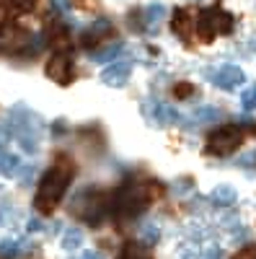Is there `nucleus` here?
Returning a JSON list of instances; mask_svg holds the SVG:
<instances>
[{
    "mask_svg": "<svg viewBox=\"0 0 256 259\" xmlns=\"http://www.w3.org/2000/svg\"><path fill=\"white\" fill-rule=\"evenodd\" d=\"M147 202H150V194H147L145 187H124L114 194V212H119L122 218H135V215H140Z\"/></svg>",
    "mask_w": 256,
    "mask_h": 259,
    "instance_id": "obj_3",
    "label": "nucleus"
},
{
    "mask_svg": "<svg viewBox=\"0 0 256 259\" xmlns=\"http://www.w3.org/2000/svg\"><path fill=\"white\" fill-rule=\"evenodd\" d=\"M47 78H52L55 83H60V85H68L70 80H73V75H75V70H73V60L65 55V52H55L52 57H49V62H47Z\"/></svg>",
    "mask_w": 256,
    "mask_h": 259,
    "instance_id": "obj_6",
    "label": "nucleus"
},
{
    "mask_svg": "<svg viewBox=\"0 0 256 259\" xmlns=\"http://www.w3.org/2000/svg\"><path fill=\"white\" fill-rule=\"evenodd\" d=\"M34 3H36V0H13V6H16L18 11H31Z\"/></svg>",
    "mask_w": 256,
    "mask_h": 259,
    "instance_id": "obj_29",
    "label": "nucleus"
},
{
    "mask_svg": "<svg viewBox=\"0 0 256 259\" xmlns=\"http://www.w3.org/2000/svg\"><path fill=\"white\" fill-rule=\"evenodd\" d=\"M171 18H174V21H171V29H174V34H179L181 39H189V24H191L189 11H184V8H176Z\"/></svg>",
    "mask_w": 256,
    "mask_h": 259,
    "instance_id": "obj_13",
    "label": "nucleus"
},
{
    "mask_svg": "<svg viewBox=\"0 0 256 259\" xmlns=\"http://www.w3.org/2000/svg\"><path fill=\"white\" fill-rule=\"evenodd\" d=\"M80 244H83V231L80 228H68L62 233V249L65 251H75V249H80Z\"/></svg>",
    "mask_w": 256,
    "mask_h": 259,
    "instance_id": "obj_17",
    "label": "nucleus"
},
{
    "mask_svg": "<svg viewBox=\"0 0 256 259\" xmlns=\"http://www.w3.org/2000/svg\"><path fill=\"white\" fill-rule=\"evenodd\" d=\"M96 3H98V0H75L78 8H96Z\"/></svg>",
    "mask_w": 256,
    "mask_h": 259,
    "instance_id": "obj_32",
    "label": "nucleus"
},
{
    "mask_svg": "<svg viewBox=\"0 0 256 259\" xmlns=\"http://www.w3.org/2000/svg\"><path fill=\"white\" fill-rule=\"evenodd\" d=\"M230 31H233V16L225 13L223 8H207L197 18V34L202 41H210L218 34H230Z\"/></svg>",
    "mask_w": 256,
    "mask_h": 259,
    "instance_id": "obj_2",
    "label": "nucleus"
},
{
    "mask_svg": "<svg viewBox=\"0 0 256 259\" xmlns=\"http://www.w3.org/2000/svg\"><path fill=\"white\" fill-rule=\"evenodd\" d=\"M18 251H21V244L13 241V239H6L3 244H0V256H3V259H13Z\"/></svg>",
    "mask_w": 256,
    "mask_h": 259,
    "instance_id": "obj_20",
    "label": "nucleus"
},
{
    "mask_svg": "<svg viewBox=\"0 0 256 259\" xmlns=\"http://www.w3.org/2000/svg\"><path fill=\"white\" fill-rule=\"evenodd\" d=\"M174 94H176V99H189L191 94H194V89H191L189 83H179L176 89H174Z\"/></svg>",
    "mask_w": 256,
    "mask_h": 259,
    "instance_id": "obj_24",
    "label": "nucleus"
},
{
    "mask_svg": "<svg viewBox=\"0 0 256 259\" xmlns=\"http://www.w3.org/2000/svg\"><path fill=\"white\" fill-rule=\"evenodd\" d=\"M39 231H44V221L31 218V221L26 223V233H39Z\"/></svg>",
    "mask_w": 256,
    "mask_h": 259,
    "instance_id": "obj_26",
    "label": "nucleus"
},
{
    "mask_svg": "<svg viewBox=\"0 0 256 259\" xmlns=\"http://www.w3.org/2000/svg\"><path fill=\"white\" fill-rule=\"evenodd\" d=\"M179 259H199V251L194 246H189V249H181V256Z\"/></svg>",
    "mask_w": 256,
    "mask_h": 259,
    "instance_id": "obj_31",
    "label": "nucleus"
},
{
    "mask_svg": "<svg viewBox=\"0 0 256 259\" xmlns=\"http://www.w3.org/2000/svg\"><path fill=\"white\" fill-rule=\"evenodd\" d=\"M18 182L24 184V187H29L31 182H34V177H36V166H24V168H18Z\"/></svg>",
    "mask_w": 256,
    "mask_h": 259,
    "instance_id": "obj_22",
    "label": "nucleus"
},
{
    "mask_svg": "<svg viewBox=\"0 0 256 259\" xmlns=\"http://www.w3.org/2000/svg\"><path fill=\"white\" fill-rule=\"evenodd\" d=\"M241 106H243L246 112H253V109H256V83L241 94Z\"/></svg>",
    "mask_w": 256,
    "mask_h": 259,
    "instance_id": "obj_19",
    "label": "nucleus"
},
{
    "mask_svg": "<svg viewBox=\"0 0 256 259\" xmlns=\"http://www.w3.org/2000/svg\"><path fill=\"white\" fill-rule=\"evenodd\" d=\"M241 143H243L241 127H220V130H212L210 138H207V153H210V156H230Z\"/></svg>",
    "mask_w": 256,
    "mask_h": 259,
    "instance_id": "obj_4",
    "label": "nucleus"
},
{
    "mask_svg": "<svg viewBox=\"0 0 256 259\" xmlns=\"http://www.w3.org/2000/svg\"><path fill=\"white\" fill-rule=\"evenodd\" d=\"M80 259H101V254L98 251H85V254H80Z\"/></svg>",
    "mask_w": 256,
    "mask_h": 259,
    "instance_id": "obj_33",
    "label": "nucleus"
},
{
    "mask_svg": "<svg viewBox=\"0 0 256 259\" xmlns=\"http://www.w3.org/2000/svg\"><path fill=\"white\" fill-rule=\"evenodd\" d=\"M158 239H161V228H158L156 223H147V226L140 231V244H142V246H156Z\"/></svg>",
    "mask_w": 256,
    "mask_h": 259,
    "instance_id": "obj_18",
    "label": "nucleus"
},
{
    "mask_svg": "<svg viewBox=\"0 0 256 259\" xmlns=\"http://www.w3.org/2000/svg\"><path fill=\"white\" fill-rule=\"evenodd\" d=\"M73 210L80 215V218H85L91 226L101 223V215L104 212V200H101V194L96 189H80L78 192V197L73 200Z\"/></svg>",
    "mask_w": 256,
    "mask_h": 259,
    "instance_id": "obj_5",
    "label": "nucleus"
},
{
    "mask_svg": "<svg viewBox=\"0 0 256 259\" xmlns=\"http://www.w3.org/2000/svg\"><path fill=\"white\" fill-rule=\"evenodd\" d=\"M210 78H212V83H215L218 89H223V91H233V89H238V85L246 80V73L238 68V65H223V68L215 70Z\"/></svg>",
    "mask_w": 256,
    "mask_h": 259,
    "instance_id": "obj_8",
    "label": "nucleus"
},
{
    "mask_svg": "<svg viewBox=\"0 0 256 259\" xmlns=\"http://www.w3.org/2000/svg\"><path fill=\"white\" fill-rule=\"evenodd\" d=\"M181 122L179 112L174 109V106H168V104H161L158 101V109H156V124H176Z\"/></svg>",
    "mask_w": 256,
    "mask_h": 259,
    "instance_id": "obj_15",
    "label": "nucleus"
},
{
    "mask_svg": "<svg viewBox=\"0 0 256 259\" xmlns=\"http://www.w3.org/2000/svg\"><path fill=\"white\" fill-rule=\"evenodd\" d=\"M49 130H52L55 138H60L62 133H68V122H65V119H55V122L49 124Z\"/></svg>",
    "mask_w": 256,
    "mask_h": 259,
    "instance_id": "obj_25",
    "label": "nucleus"
},
{
    "mask_svg": "<svg viewBox=\"0 0 256 259\" xmlns=\"http://www.w3.org/2000/svg\"><path fill=\"white\" fill-rule=\"evenodd\" d=\"M246 228L243 226H236V228H233V241H236V244H241V241H246Z\"/></svg>",
    "mask_w": 256,
    "mask_h": 259,
    "instance_id": "obj_28",
    "label": "nucleus"
},
{
    "mask_svg": "<svg viewBox=\"0 0 256 259\" xmlns=\"http://www.w3.org/2000/svg\"><path fill=\"white\" fill-rule=\"evenodd\" d=\"M218 119H223V112L218 106H199V109L191 112V122H197V124H212Z\"/></svg>",
    "mask_w": 256,
    "mask_h": 259,
    "instance_id": "obj_12",
    "label": "nucleus"
},
{
    "mask_svg": "<svg viewBox=\"0 0 256 259\" xmlns=\"http://www.w3.org/2000/svg\"><path fill=\"white\" fill-rule=\"evenodd\" d=\"M199 259H223V249L220 246H212L204 254H199Z\"/></svg>",
    "mask_w": 256,
    "mask_h": 259,
    "instance_id": "obj_27",
    "label": "nucleus"
},
{
    "mask_svg": "<svg viewBox=\"0 0 256 259\" xmlns=\"http://www.w3.org/2000/svg\"><path fill=\"white\" fill-rule=\"evenodd\" d=\"M166 6H161V3H150L145 11H142V18H145V26H150V29H156L161 21L166 18Z\"/></svg>",
    "mask_w": 256,
    "mask_h": 259,
    "instance_id": "obj_14",
    "label": "nucleus"
},
{
    "mask_svg": "<svg viewBox=\"0 0 256 259\" xmlns=\"http://www.w3.org/2000/svg\"><path fill=\"white\" fill-rule=\"evenodd\" d=\"M191 189H194V182L186 179V177H181V179L174 182V194H189Z\"/></svg>",
    "mask_w": 256,
    "mask_h": 259,
    "instance_id": "obj_23",
    "label": "nucleus"
},
{
    "mask_svg": "<svg viewBox=\"0 0 256 259\" xmlns=\"http://www.w3.org/2000/svg\"><path fill=\"white\" fill-rule=\"evenodd\" d=\"M119 259H147V256H145V251H142L140 244H127Z\"/></svg>",
    "mask_w": 256,
    "mask_h": 259,
    "instance_id": "obj_21",
    "label": "nucleus"
},
{
    "mask_svg": "<svg viewBox=\"0 0 256 259\" xmlns=\"http://www.w3.org/2000/svg\"><path fill=\"white\" fill-rule=\"evenodd\" d=\"M210 200L215 202L218 207H230V205H236L238 192H236V187H230V184H218L215 189L210 192Z\"/></svg>",
    "mask_w": 256,
    "mask_h": 259,
    "instance_id": "obj_10",
    "label": "nucleus"
},
{
    "mask_svg": "<svg viewBox=\"0 0 256 259\" xmlns=\"http://www.w3.org/2000/svg\"><path fill=\"white\" fill-rule=\"evenodd\" d=\"M122 52H124V45L114 41V45H104L101 50H93V52H91V60H93V62H114Z\"/></svg>",
    "mask_w": 256,
    "mask_h": 259,
    "instance_id": "obj_11",
    "label": "nucleus"
},
{
    "mask_svg": "<svg viewBox=\"0 0 256 259\" xmlns=\"http://www.w3.org/2000/svg\"><path fill=\"white\" fill-rule=\"evenodd\" d=\"M112 31V21L109 18H98V21H93V24L83 31V47H93V45H98V41Z\"/></svg>",
    "mask_w": 256,
    "mask_h": 259,
    "instance_id": "obj_9",
    "label": "nucleus"
},
{
    "mask_svg": "<svg viewBox=\"0 0 256 259\" xmlns=\"http://www.w3.org/2000/svg\"><path fill=\"white\" fill-rule=\"evenodd\" d=\"M18 168H21V158L3 150V153H0V174L3 177H16Z\"/></svg>",
    "mask_w": 256,
    "mask_h": 259,
    "instance_id": "obj_16",
    "label": "nucleus"
},
{
    "mask_svg": "<svg viewBox=\"0 0 256 259\" xmlns=\"http://www.w3.org/2000/svg\"><path fill=\"white\" fill-rule=\"evenodd\" d=\"M70 179H73L70 166H62V163L52 166L44 174V179H41V184H39V192L34 197V207L41 210V212H52L60 205V200L65 197V189H68Z\"/></svg>",
    "mask_w": 256,
    "mask_h": 259,
    "instance_id": "obj_1",
    "label": "nucleus"
},
{
    "mask_svg": "<svg viewBox=\"0 0 256 259\" xmlns=\"http://www.w3.org/2000/svg\"><path fill=\"white\" fill-rule=\"evenodd\" d=\"M238 163H241V166H256V150H253V153L241 156V158H238Z\"/></svg>",
    "mask_w": 256,
    "mask_h": 259,
    "instance_id": "obj_30",
    "label": "nucleus"
},
{
    "mask_svg": "<svg viewBox=\"0 0 256 259\" xmlns=\"http://www.w3.org/2000/svg\"><path fill=\"white\" fill-rule=\"evenodd\" d=\"M130 75H132V62L119 60V62L106 65V68L101 70V83H106L109 89H122V85L130 80Z\"/></svg>",
    "mask_w": 256,
    "mask_h": 259,
    "instance_id": "obj_7",
    "label": "nucleus"
}]
</instances>
